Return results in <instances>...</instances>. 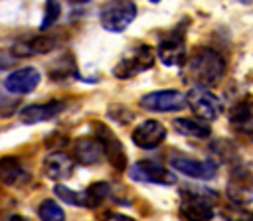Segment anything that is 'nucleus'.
Instances as JSON below:
<instances>
[{
	"label": "nucleus",
	"mask_w": 253,
	"mask_h": 221,
	"mask_svg": "<svg viewBox=\"0 0 253 221\" xmlns=\"http://www.w3.org/2000/svg\"><path fill=\"white\" fill-rule=\"evenodd\" d=\"M225 73V59L219 51L211 47H198L186 59L182 67V79L192 87L215 85Z\"/></svg>",
	"instance_id": "1"
},
{
	"label": "nucleus",
	"mask_w": 253,
	"mask_h": 221,
	"mask_svg": "<svg viewBox=\"0 0 253 221\" xmlns=\"http://www.w3.org/2000/svg\"><path fill=\"white\" fill-rule=\"evenodd\" d=\"M217 195L215 191L206 189H182V201H180V217L184 221H211L215 215L213 203Z\"/></svg>",
	"instance_id": "2"
},
{
	"label": "nucleus",
	"mask_w": 253,
	"mask_h": 221,
	"mask_svg": "<svg viewBox=\"0 0 253 221\" xmlns=\"http://www.w3.org/2000/svg\"><path fill=\"white\" fill-rule=\"evenodd\" d=\"M152 65H154V51L150 45L142 43L119 59V63L113 67V75L119 79H130L142 71H148Z\"/></svg>",
	"instance_id": "3"
},
{
	"label": "nucleus",
	"mask_w": 253,
	"mask_h": 221,
	"mask_svg": "<svg viewBox=\"0 0 253 221\" xmlns=\"http://www.w3.org/2000/svg\"><path fill=\"white\" fill-rule=\"evenodd\" d=\"M99 18H101V26L107 32H125L136 18V4L128 0L107 2L101 8Z\"/></svg>",
	"instance_id": "4"
},
{
	"label": "nucleus",
	"mask_w": 253,
	"mask_h": 221,
	"mask_svg": "<svg viewBox=\"0 0 253 221\" xmlns=\"http://www.w3.org/2000/svg\"><path fill=\"white\" fill-rule=\"evenodd\" d=\"M186 101H188V107L196 112V116L206 122L215 120L223 112L221 99L206 87H192L186 95Z\"/></svg>",
	"instance_id": "5"
},
{
	"label": "nucleus",
	"mask_w": 253,
	"mask_h": 221,
	"mask_svg": "<svg viewBox=\"0 0 253 221\" xmlns=\"http://www.w3.org/2000/svg\"><path fill=\"white\" fill-rule=\"evenodd\" d=\"M156 55H158V59H160L166 67H184V63H186V59H188L184 36H182L178 30L160 36Z\"/></svg>",
	"instance_id": "6"
},
{
	"label": "nucleus",
	"mask_w": 253,
	"mask_h": 221,
	"mask_svg": "<svg viewBox=\"0 0 253 221\" xmlns=\"http://www.w3.org/2000/svg\"><path fill=\"white\" fill-rule=\"evenodd\" d=\"M186 105H188L186 95L176 89L152 91L140 97V107L152 112H176V110H182Z\"/></svg>",
	"instance_id": "7"
},
{
	"label": "nucleus",
	"mask_w": 253,
	"mask_h": 221,
	"mask_svg": "<svg viewBox=\"0 0 253 221\" xmlns=\"http://www.w3.org/2000/svg\"><path fill=\"white\" fill-rule=\"evenodd\" d=\"M128 174L138 182H148V184H158V185L176 184V176L156 160H138L136 164L130 166Z\"/></svg>",
	"instance_id": "8"
},
{
	"label": "nucleus",
	"mask_w": 253,
	"mask_h": 221,
	"mask_svg": "<svg viewBox=\"0 0 253 221\" xmlns=\"http://www.w3.org/2000/svg\"><path fill=\"white\" fill-rule=\"evenodd\" d=\"M134 146L142 148V150H154L156 146H160L166 138V128L162 122L154 120V118H148L140 124L134 126L132 134H130Z\"/></svg>",
	"instance_id": "9"
},
{
	"label": "nucleus",
	"mask_w": 253,
	"mask_h": 221,
	"mask_svg": "<svg viewBox=\"0 0 253 221\" xmlns=\"http://www.w3.org/2000/svg\"><path fill=\"white\" fill-rule=\"evenodd\" d=\"M95 138L103 144L105 156L109 158V162H111L117 170H125V168L128 166L125 148H123L121 140L115 136V132H113L111 128H107V126L101 124V122H97V124H95Z\"/></svg>",
	"instance_id": "10"
},
{
	"label": "nucleus",
	"mask_w": 253,
	"mask_h": 221,
	"mask_svg": "<svg viewBox=\"0 0 253 221\" xmlns=\"http://www.w3.org/2000/svg\"><path fill=\"white\" fill-rule=\"evenodd\" d=\"M170 164L176 172H180L188 178H196V180H211L217 174L215 162H210V160H194L188 156H174Z\"/></svg>",
	"instance_id": "11"
},
{
	"label": "nucleus",
	"mask_w": 253,
	"mask_h": 221,
	"mask_svg": "<svg viewBox=\"0 0 253 221\" xmlns=\"http://www.w3.org/2000/svg\"><path fill=\"white\" fill-rule=\"evenodd\" d=\"M40 79L42 75L36 67H20L4 79V89L12 95H26L38 87Z\"/></svg>",
	"instance_id": "12"
},
{
	"label": "nucleus",
	"mask_w": 253,
	"mask_h": 221,
	"mask_svg": "<svg viewBox=\"0 0 253 221\" xmlns=\"http://www.w3.org/2000/svg\"><path fill=\"white\" fill-rule=\"evenodd\" d=\"M65 109V101L59 99H51L47 103H38V105H30L26 109L20 110V120L26 124H38L43 120H49L53 116H57L61 110Z\"/></svg>",
	"instance_id": "13"
},
{
	"label": "nucleus",
	"mask_w": 253,
	"mask_h": 221,
	"mask_svg": "<svg viewBox=\"0 0 253 221\" xmlns=\"http://www.w3.org/2000/svg\"><path fill=\"white\" fill-rule=\"evenodd\" d=\"M71 148H73V158L83 166H93V164H99L103 158H107L103 144L95 136L77 138Z\"/></svg>",
	"instance_id": "14"
},
{
	"label": "nucleus",
	"mask_w": 253,
	"mask_h": 221,
	"mask_svg": "<svg viewBox=\"0 0 253 221\" xmlns=\"http://www.w3.org/2000/svg\"><path fill=\"white\" fill-rule=\"evenodd\" d=\"M75 170V162L69 154L65 152H49L43 158V172L49 180L57 182V180H67L71 178Z\"/></svg>",
	"instance_id": "15"
},
{
	"label": "nucleus",
	"mask_w": 253,
	"mask_h": 221,
	"mask_svg": "<svg viewBox=\"0 0 253 221\" xmlns=\"http://www.w3.org/2000/svg\"><path fill=\"white\" fill-rule=\"evenodd\" d=\"M229 122L237 132L253 138V99L251 97L241 99L233 105V109L229 110Z\"/></svg>",
	"instance_id": "16"
},
{
	"label": "nucleus",
	"mask_w": 253,
	"mask_h": 221,
	"mask_svg": "<svg viewBox=\"0 0 253 221\" xmlns=\"http://www.w3.org/2000/svg\"><path fill=\"white\" fill-rule=\"evenodd\" d=\"M57 45L53 36H36L28 39H20L12 45V53L16 57H28L34 53H49Z\"/></svg>",
	"instance_id": "17"
},
{
	"label": "nucleus",
	"mask_w": 253,
	"mask_h": 221,
	"mask_svg": "<svg viewBox=\"0 0 253 221\" xmlns=\"http://www.w3.org/2000/svg\"><path fill=\"white\" fill-rule=\"evenodd\" d=\"M28 180V172L20 158L16 156H4L0 158V182L6 185H18Z\"/></svg>",
	"instance_id": "18"
},
{
	"label": "nucleus",
	"mask_w": 253,
	"mask_h": 221,
	"mask_svg": "<svg viewBox=\"0 0 253 221\" xmlns=\"http://www.w3.org/2000/svg\"><path fill=\"white\" fill-rule=\"evenodd\" d=\"M172 126L176 128L178 134L182 136H190V138H208L211 134L210 122L198 118V116H180L174 118Z\"/></svg>",
	"instance_id": "19"
},
{
	"label": "nucleus",
	"mask_w": 253,
	"mask_h": 221,
	"mask_svg": "<svg viewBox=\"0 0 253 221\" xmlns=\"http://www.w3.org/2000/svg\"><path fill=\"white\" fill-rule=\"evenodd\" d=\"M227 193L235 203H241V205L251 203L253 205V180H251V176L249 174L233 176L227 184Z\"/></svg>",
	"instance_id": "20"
},
{
	"label": "nucleus",
	"mask_w": 253,
	"mask_h": 221,
	"mask_svg": "<svg viewBox=\"0 0 253 221\" xmlns=\"http://www.w3.org/2000/svg\"><path fill=\"white\" fill-rule=\"evenodd\" d=\"M109 193H111V185L107 182H95V184H91L87 189L81 191V195H83V207L93 209V207L101 205L109 197Z\"/></svg>",
	"instance_id": "21"
},
{
	"label": "nucleus",
	"mask_w": 253,
	"mask_h": 221,
	"mask_svg": "<svg viewBox=\"0 0 253 221\" xmlns=\"http://www.w3.org/2000/svg\"><path fill=\"white\" fill-rule=\"evenodd\" d=\"M38 217L42 221H65L63 209L53 199H43L38 207Z\"/></svg>",
	"instance_id": "22"
},
{
	"label": "nucleus",
	"mask_w": 253,
	"mask_h": 221,
	"mask_svg": "<svg viewBox=\"0 0 253 221\" xmlns=\"http://www.w3.org/2000/svg\"><path fill=\"white\" fill-rule=\"evenodd\" d=\"M53 193H55L59 199H63L65 203H71V205H83V195H81L79 191H73V189H69L67 185L55 184V187H53Z\"/></svg>",
	"instance_id": "23"
},
{
	"label": "nucleus",
	"mask_w": 253,
	"mask_h": 221,
	"mask_svg": "<svg viewBox=\"0 0 253 221\" xmlns=\"http://www.w3.org/2000/svg\"><path fill=\"white\" fill-rule=\"evenodd\" d=\"M59 14H61V6H59V2H47L45 4V14H43V22H42V30H47L49 26H53L55 24V20L59 18Z\"/></svg>",
	"instance_id": "24"
},
{
	"label": "nucleus",
	"mask_w": 253,
	"mask_h": 221,
	"mask_svg": "<svg viewBox=\"0 0 253 221\" xmlns=\"http://www.w3.org/2000/svg\"><path fill=\"white\" fill-rule=\"evenodd\" d=\"M16 63V55L12 51H0V69H8Z\"/></svg>",
	"instance_id": "25"
},
{
	"label": "nucleus",
	"mask_w": 253,
	"mask_h": 221,
	"mask_svg": "<svg viewBox=\"0 0 253 221\" xmlns=\"http://www.w3.org/2000/svg\"><path fill=\"white\" fill-rule=\"evenodd\" d=\"M103 221H134V219H130V217H126V215H121V213H111V215H107Z\"/></svg>",
	"instance_id": "26"
},
{
	"label": "nucleus",
	"mask_w": 253,
	"mask_h": 221,
	"mask_svg": "<svg viewBox=\"0 0 253 221\" xmlns=\"http://www.w3.org/2000/svg\"><path fill=\"white\" fill-rule=\"evenodd\" d=\"M8 221H28V219H26V217H22V215H12Z\"/></svg>",
	"instance_id": "27"
},
{
	"label": "nucleus",
	"mask_w": 253,
	"mask_h": 221,
	"mask_svg": "<svg viewBox=\"0 0 253 221\" xmlns=\"http://www.w3.org/2000/svg\"><path fill=\"white\" fill-rule=\"evenodd\" d=\"M231 221H249V219H245V217H235V219H231Z\"/></svg>",
	"instance_id": "28"
}]
</instances>
